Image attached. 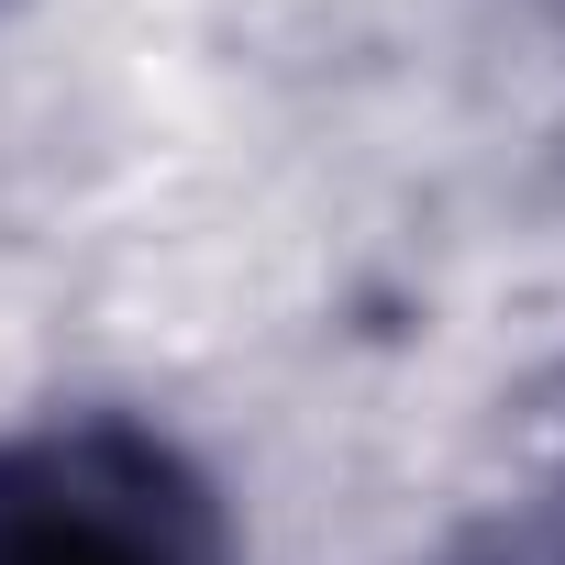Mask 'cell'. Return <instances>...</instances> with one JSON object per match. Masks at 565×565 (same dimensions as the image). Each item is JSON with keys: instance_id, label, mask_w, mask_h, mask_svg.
<instances>
[{"instance_id": "cell-1", "label": "cell", "mask_w": 565, "mask_h": 565, "mask_svg": "<svg viewBox=\"0 0 565 565\" xmlns=\"http://www.w3.org/2000/svg\"><path fill=\"white\" fill-rule=\"evenodd\" d=\"M0 565H189V510L134 455L0 466Z\"/></svg>"}]
</instances>
